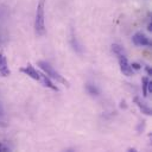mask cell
I'll return each mask as SVG.
<instances>
[{"label": "cell", "instance_id": "6da1fadb", "mask_svg": "<svg viewBox=\"0 0 152 152\" xmlns=\"http://www.w3.org/2000/svg\"><path fill=\"white\" fill-rule=\"evenodd\" d=\"M112 51H113V53L118 58V62H119V66H120L121 72L124 75H126V76H132L134 71H133L132 64L128 62V58L126 56V52H125L124 48L120 46L119 44H113L112 45Z\"/></svg>", "mask_w": 152, "mask_h": 152}, {"label": "cell", "instance_id": "277c9868", "mask_svg": "<svg viewBox=\"0 0 152 152\" xmlns=\"http://www.w3.org/2000/svg\"><path fill=\"white\" fill-rule=\"evenodd\" d=\"M69 39H70V45L72 46L74 51L77 52L78 55H81V53L83 52V48H82V44L80 43V40H78V38H77V36H76V33H75L74 27L70 28V38H69Z\"/></svg>", "mask_w": 152, "mask_h": 152}, {"label": "cell", "instance_id": "3957f363", "mask_svg": "<svg viewBox=\"0 0 152 152\" xmlns=\"http://www.w3.org/2000/svg\"><path fill=\"white\" fill-rule=\"evenodd\" d=\"M38 65H39V68L43 70V72H44L45 75H48L50 78H52V80H55L56 82H59V83H62V84L69 87V82H68L50 63H48V62H45V61H39V62H38Z\"/></svg>", "mask_w": 152, "mask_h": 152}, {"label": "cell", "instance_id": "ba28073f", "mask_svg": "<svg viewBox=\"0 0 152 152\" xmlns=\"http://www.w3.org/2000/svg\"><path fill=\"white\" fill-rule=\"evenodd\" d=\"M39 81L45 86V87H48V88H50V89H52V90H58V88L50 81V78H49V76L48 75H45L44 72L42 74V72H39Z\"/></svg>", "mask_w": 152, "mask_h": 152}, {"label": "cell", "instance_id": "5b68a950", "mask_svg": "<svg viewBox=\"0 0 152 152\" xmlns=\"http://www.w3.org/2000/svg\"><path fill=\"white\" fill-rule=\"evenodd\" d=\"M132 40H133V43H134L135 45H138V46H146V45H150V44H151V43H150V39H148L144 33H141V32L134 33L133 37H132Z\"/></svg>", "mask_w": 152, "mask_h": 152}, {"label": "cell", "instance_id": "7a4b0ae2", "mask_svg": "<svg viewBox=\"0 0 152 152\" xmlns=\"http://www.w3.org/2000/svg\"><path fill=\"white\" fill-rule=\"evenodd\" d=\"M34 31L38 36L45 34V0H39L34 17Z\"/></svg>", "mask_w": 152, "mask_h": 152}, {"label": "cell", "instance_id": "52a82bcc", "mask_svg": "<svg viewBox=\"0 0 152 152\" xmlns=\"http://www.w3.org/2000/svg\"><path fill=\"white\" fill-rule=\"evenodd\" d=\"M0 75L6 77L10 75V69H8V65H7V61H6V57L4 56L2 52H0Z\"/></svg>", "mask_w": 152, "mask_h": 152}, {"label": "cell", "instance_id": "9c48e42d", "mask_svg": "<svg viewBox=\"0 0 152 152\" xmlns=\"http://www.w3.org/2000/svg\"><path fill=\"white\" fill-rule=\"evenodd\" d=\"M134 101H135L137 106L139 107V109H140L142 113H145L146 115H150V114H151V109L148 108V106H146V104H145V102H142L139 97H134Z\"/></svg>", "mask_w": 152, "mask_h": 152}, {"label": "cell", "instance_id": "8992f818", "mask_svg": "<svg viewBox=\"0 0 152 152\" xmlns=\"http://www.w3.org/2000/svg\"><path fill=\"white\" fill-rule=\"evenodd\" d=\"M21 71L24 74H26L28 77H31V78H33L36 81H39V71H37L31 64H27L25 68L21 69Z\"/></svg>", "mask_w": 152, "mask_h": 152}, {"label": "cell", "instance_id": "30bf717a", "mask_svg": "<svg viewBox=\"0 0 152 152\" xmlns=\"http://www.w3.org/2000/svg\"><path fill=\"white\" fill-rule=\"evenodd\" d=\"M87 90H88V93L89 94H91V95H99V89L94 86V84H87Z\"/></svg>", "mask_w": 152, "mask_h": 152}, {"label": "cell", "instance_id": "8fae6325", "mask_svg": "<svg viewBox=\"0 0 152 152\" xmlns=\"http://www.w3.org/2000/svg\"><path fill=\"white\" fill-rule=\"evenodd\" d=\"M0 116H4V108L1 104H0Z\"/></svg>", "mask_w": 152, "mask_h": 152}]
</instances>
